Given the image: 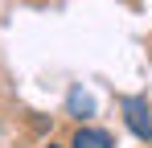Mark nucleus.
Returning a JSON list of instances; mask_svg holds the SVG:
<instances>
[{"mask_svg":"<svg viewBox=\"0 0 152 148\" xmlns=\"http://www.w3.org/2000/svg\"><path fill=\"white\" fill-rule=\"evenodd\" d=\"M41 148H58V144H41Z\"/></svg>","mask_w":152,"mask_h":148,"instance_id":"obj_4","label":"nucleus"},{"mask_svg":"<svg viewBox=\"0 0 152 148\" xmlns=\"http://www.w3.org/2000/svg\"><path fill=\"white\" fill-rule=\"evenodd\" d=\"M70 148H115V140H111V132H103V127H78Z\"/></svg>","mask_w":152,"mask_h":148,"instance_id":"obj_2","label":"nucleus"},{"mask_svg":"<svg viewBox=\"0 0 152 148\" xmlns=\"http://www.w3.org/2000/svg\"><path fill=\"white\" fill-rule=\"evenodd\" d=\"M70 111H86V115H91V99L74 91V95H70Z\"/></svg>","mask_w":152,"mask_h":148,"instance_id":"obj_3","label":"nucleus"},{"mask_svg":"<svg viewBox=\"0 0 152 148\" xmlns=\"http://www.w3.org/2000/svg\"><path fill=\"white\" fill-rule=\"evenodd\" d=\"M124 123L136 140L152 144V107H148V99H136V95L124 99Z\"/></svg>","mask_w":152,"mask_h":148,"instance_id":"obj_1","label":"nucleus"}]
</instances>
